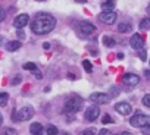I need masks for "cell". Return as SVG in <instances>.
<instances>
[{
    "mask_svg": "<svg viewBox=\"0 0 150 135\" xmlns=\"http://www.w3.org/2000/svg\"><path fill=\"white\" fill-rule=\"evenodd\" d=\"M56 27V19L49 15V13H37L31 22V30L34 34L37 35H44V34H49L53 28Z\"/></svg>",
    "mask_w": 150,
    "mask_h": 135,
    "instance_id": "cell-1",
    "label": "cell"
},
{
    "mask_svg": "<svg viewBox=\"0 0 150 135\" xmlns=\"http://www.w3.org/2000/svg\"><path fill=\"white\" fill-rule=\"evenodd\" d=\"M33 116H34V109L31 106H24L19 110H15L13 112L12 119L16 120V122H25V120H30Z\"/></svg>",
    "mask_w": 150,
    "mask_h": 135,
    "instance_id": "cell-2",
    "label": "cell"
},
{
    "mask_svg": "<svg viewBox=\"0 0 150 135\" xmlns=\"http://www.w3.org/2000/svg\"><path fill=\"white\" fill-rule=\"evenodd\" d=\"M129 123H131V126H134V128H144V126L150 125V116L137 113V115H134V116L129 119Z\"/></svg>",
    "mask_w": 150,
    "mask_h": 135,
    "instance_id": "cell-3",
    "label": "cell"
},
{
    "mask_svg": "<svg viewBox=\"0 0 150 135\" xmlns=\"http://www.w3.org/2000/svg\"><path fill=\"white\" fill-rule=\"evenodd\" d=\"M83 106V100L78 97H72L65 103V112L66 113H77Z\"/></svg>",
    "mask_w": 150,
    "mask_h": 135,
    "instance_id": "cell-4",
    "label": "cell"
},
{
    "mask_svg": "<svg viewBox=\"0 0 150 135\" xmlns=\"http://www.w3.org/2000/svg\"><path fill=\"white\" fill-rule=\"evenodd\" d=\"M99 19H100L103 24L112 25V24L116 22V13H115L113 11H110V12H102V13L99 15Z\"/></svg>",
    "mask_w": 150,
    "mask_h": 135,
    "instance_id": "cell-5",
    "label": "cell"
},
{
    "mask_svg": "<svg viewBox=\"0 0 150 135\" xmlns=\"http://www.w3.org/2000/svg\"><path fill=\"white\" fill-rule=\"evenodd\" d=\"M90 100L96 104H106L109 101V96L105 93H93L90 96Z\"/></svg>",
    "mask_w": 150,
    "mask_h": 135,
    "instance_id": "cell-6",
    "label": "cell"
},
{
    "mask_svg": "<svg viewBox=\"0 0 150 135\" xmlns=\"http://www.w3.org/2000/svg\"><path fill=\"white\" fill-rule=\"evenodd\" d=\"M115 110H116L119 115H122V116H127V115H129V113L132 112V107H131V104H129V103L121 101V103L115 104Z\"/></svg>",
    "mask_w": 150,
    "mask_h": 135,
    "instance_id": "cell-7",
    "label": "cell"
},
{
    "mask_svg": "<svg viewBox=\"0 0 150 135\" xmlns=\"http://www.w3.org/2000/svg\"><path fill=\"white\" fill-rule=\"evenodd\" d=\"M99 115H100V110H99L97 106H90V107L86 110V119H87L88 122H94V120L99 117Z\"/></svg>",
    "mask_w": 150,
    "mask_h": 135,
    "instance_id": "cell-8",
    "label": "cell"
},
{
    "mask_svg": "<svg viewBox=\"0 0 150 135\" xmlns=\"http://www.w3.org/2000/svg\"><path fill=\"white\" fill-rule=\"evenodd\" d=\"M28 22H30V16H28L27 13H22V15H18V16L15 18V21H13V27L18 28V30H21V28H24Z\"/></svg>",
    "mask_w": 150,
    "mask_h": 135,
    "instance_id": "cell-9",
    "label": "cell"
},
{
    "mask_svg": "<svg viewBox=\"0 0 150 135\" xmlns=\"http://www.w3.org/2000/svg\"><path fill=\"white\" fill-rule=\"evenodd\" d=\"M80 31L83 34H86V35H90V34H93L96 31V27L91 22H88V21H83V22H80Z\"/></svg>",
    "mask_w": 150,
    "mask_h": 135,
    "instance_id": "cell-10",
    "label": "cell"
},
{
    "mask_svg": "<svg viewBox=\"0 0 150 135\" xmlns=\"http://www.w3.org/2000/svg\"><path fill=\"white\" fill-rule=\"evenodd\" d=\"M129 44H131L132 49L141 50L143 46H144V40H143V37H141L140 34H134V35L131 37V40H129Z\"/></svg>",
    "mask_w": 150,
    "mask_h": 135,
    "instance_id": "cell-11",
    "label": "cell"
},
{
    "mask_svg": "<svg viewBox=\"0 0 150 135\" xmlns=\"http://www.w3.org/2000/svg\"><path fill=\"white\" fill-rule=\"evenodd\" d=\"M122 81H124L127 85H129V87H135V85L140 82V77H137L135 74H125V75L122 77Z\"/></svg>",
    "mask_w": 150,
    "mask_h": 135,
    "instance_id": "cell-12",
    "label": "cell"
},
{
    "mask_svg": "<svg viewBox=\"0 0 150 135\" xmlns=\"http://www.w3.org/2000/svg\"><path fill=\"white\" fill-rule=\"evenodd\" d=\"M43 131H44V128H43V125L38 123V122H34V123H31V126H30V132H31L33 135H41Z\"/></svg>",
    "mask_w": 150,
    "mask_h": 135,
    "instance_id": "cell-13",
    "label": "cell"
},
{
    "mask_svg": "<svg viewBox=\"0 0 150 135\" xmlns=\"http://www.w3.org/2000/svg\"><path fill=\"white\" fill-rule=\"evenodd\" d=\"M6 49L9 51H16L18 49H21V41H9L6 44Z\"/></svg>",
    "mask_w": 150,
    "mask_h": 135,
    "instance_id": "cell-14",
    "label": "cell"
},
{
    "mask_svg": "<svg viewBox=\"0 0 150 135\" xmlns=\"http://www.w3.org/2000/svg\"><path fill=\"white\" fill-rule=\"evenodd\" d=\"M113 6H115L113 0H106V2H103V5H102V9H103V12H110L113 9Z\"/></svg>",
    "mask_w": 150,
    "mask_h": 135,
    "instance_id": "cell-15",
    "label": "cell"
},
{
    "mask_svg": "<svg viewBox=\"0 0 150 135\" xmlns=\"http://www.w3.org/2000/svg\"><path fill=\"white\" fill-rule=\"evenodd\" d=\"M102 41H103V44H105L106 47H113V46H115V40H113L112 37H109V35H105V37L102 38Z\"/></svg>",
    "mask_w": 150,
    "mask_h": 135,
    "instance_id": "cell-16",
    "label": "cell"
},
{
    "mask_svg": "<svg viewBox=\"0 0 150 135\" xmlns=\"http://www.w3.org/2000/svg\"><path fill=\"white\" fill-rule=\"evenodd\" d=\"M0 135H18V132L13 128H3L0 129Z\"/></svg>",
    "mask_w": 150,
    "mask_h": 135,
    "instance_id": "cell-17",
    "label": "cell"
},
{
    "mask_svg": "<svg viewBox=\"0 0 150 135\" xmlns=\"http://www.w3.org/2000/svg\"><path fill=\"white\" fill-rule=\"evenodd\" d=\"M8 100H9L8 93H0V107H5L8 104Z\"/></svg>",
    "mask_w": 150,
    "mask_h": 135,
    "instance_id": "cell-18",
    "label": "cell"
},
{
    "mask_svg": "<svg viewBox=\"0 0 150 135\" xmlns=\"http://www.w3.org/2000/svg\"><path fill=\"white\" fill-rule=\"evenodd\" d=\"M118 31H119V32H128V31H131V25L122 22V24L118 25Z\"/></svg>",
    "mask_w": 150,
    "mask_h": 135,
    "instance_id": "cell-19",
    "label": "cell"
},
{
    "mask_svg": "<svg viewBox=\"0 0 150 135\" xmlns=\"http://www.w3.org/2000/svg\"><path fill=\"white\" fill-rule=\"evenodd\" d=\"M140 28H141V30H150V18L141 19V22H140Z\"/></svg>",
    "mask_w": 150,
    "mask_h": 135,
    "instance_id": "cell-20",
    "label": "cell"
},
{
    "mask_svg": "<svg viewBox=\"0 0 150 135\" xmlns=\"http://www.w3.org/2000/svg\"><path fill=\"white\" fill-rule=\"evenodd\" d=\"M46 132H47V135H57V128L53 126V125H49L47 129H46Z\"/></svg>",
    "mask_w": 150,
    "mask_h": 135,
    "instance_id": "cell-21",
    "label": "cell"
},
{
    "mask_svg": "<svg viewBox=\"0 0 150 135\" xmlns=\"http://www.w3.org/2000/svg\"><path fill=\"white\" fill-rule=\"evenodd\" d=\"M83 66H84L86 72H88V74H91V72H93V66H91V63H90L88 60H84V62H83Z\"/></svg>",
    "mask_w": 150,
    "mask_h": 135,
    "instance_id": "cell-22",
    "label": "cell"
},
{
    "mask_svg": "<svg viewBox=\"0 0 150 135\" xmlns=\"http://www.w3.org/2000/svg\"><path fill=\"white\" fill-rule=\"evenodd\" d=\"M24 69H27V71H35L37 69V66H35V63H33V62H28V63H25L24 65Z\"/></svg>",
    "mask_w": 150,
    "mask_h": 135,
    "instance_id": "cell-23",
    "label": "cell"
},
{
    "mask_svg": "<svg viewBox=\"0 0 150 135\" xmlns=\"http://www.w3.org/2000/svg\"><path fill=\"white\" fill-rule=\"evenodd\" d=\"M81 135H96V131L93 128H88V129H84L81 132Z\"/></svg>",
    "mask_w": 150,
    "mask_h": 135,
    "instance_id": "cell-24",
    "label": "cell"
},
{
    "mask_svg": "<svg viewBox=\"0 0 150 135\" xmlns=\"http://www.w3.org/2000/svg\"><path fill=\"white\" fill-rule=\"evenodd\" d=\"M143 104L147 106V107H150V94H146V96L143 97Z\"/></svg>",
    "mask_w": 150,
    "mask_h": 135,
    "instance_id": "cell-25",
    "label": "cell"
},
{
    "mask_svg": "<svg viewBox=\"0 0 150 135\" xmlns=\"http://www.w3.org/2000/svg\"><path fill=\"white\" fill-rule=\"evenodd\" d=\"M102 122H103V123H113V120H112V117H110L109 115H105L103 119H102Z\"/></svg>",
    "mask_w": 150,
    "mask_h": 135,
    "instance_id": "cell-26",
    "label": "cell"
},
{
    "mask_svg": "<svg viewBox=\"0 0 150 135\" xmlns=\"http://www.w3.org/2000/svg\"><path fill=\"white\" fill-rule=\"evenodd\" d=\"M141 132H143V135H150V125L141 128Z\"/></svg>",
    "mask_w": 150,
    "mask_h": 135,
    "instance_id": "cell-27",
    "label": "cell"
},
{
    "mask_svg": "<svg viewBox=\"0 0 150 135\" xmlns=\"http://www.w3.org/2000/svg\"><path fill=\"white\" fill-rule=\"evenodd\" d=\"M99 135H113L109 129H100V132H99Z\"/></svg>",
    "mask_w": 150,
    "mask_h": 135,
    "instance_id": "cell-28",
    "label": "cell"
},
{
    "mask_svg": "<svg viewBox=\"0 0 150 135\" xmlns=\"http://www.w3.org/2000/svg\"><path fill=\"white\" fill-rule=\"evenodd\" d=\"M138 56H140V59H141V60H146V50H143V49H141V50H140V53H138Z\"/></svg>",
    "mask_w": 150,
    "mask_h": 135,
    "instance_id": "cell-29",
    "label": "cell"
},
{
    "mask_svg": "<svg viewBox=\"0 0 150 135\" xmlns=\"http://www.w3.org/2000/svg\"><path fill=\"white\" fill-rule=\"evenodd\" d=\"M34 75H35V78H37V79H41V78H43V75H41V72H40V71H37V69L34 71Z\"/></svg>",
    "mask_w": 150,
    "mask_h": 135,
    "instance_id": "cell-30",
    "label": "cell"
},
{
    "mask_svg": "<svg viewBox=\"0 0 150 135\" xmlns=\"http://www.w3.org/2000/svg\"><path fill=\"white\" fill-rule=\"evenodd\" d=\"M5 19V11L2 9V8H0V22H2Z\"/></svg>",
    "mask_w": 150,
    "mask_h": 135,
    "instance_id": "cell-31",
    "label": "cell"
},
{
    "mask_svg": "<svg viewBox=\"0 0 150 135\" xmlns=\"http://www.w3.org/2000/svg\"><path fill=\"white\" fill-rule=\"evenodd\" d=\"M19 82H21V77H16L12 79V84H19Z\"/></svg>",
    "mask_w": 150,
    "mask_h": 135,
    "instance_id": "cell-32",
    "label": "cell"
},
{
    "mask_svg": "<svg viewBox=\"0 0 150 135\" xmlns=\"http://www.w3.org/2000/svg\"><path fill=\"white\" fill-rule=\"evenodd\" d=\"M118 94H119V91H118V90H115V87H112V96L115 97V96H118Z\"/></svg>",
    "mask_w": 150,
    "mask_h": 135,
    "instance_id": "cell-33",
    "label": "cell"
},
{
    "mask_svg": "<svg viewBox=\"0 0 150 135\" xmlns=\"http://www.w3.org/2000/svg\"><path fill=\"white\" fill-rule=\"evenodd\" d=\"M144 75L147 77V79H150V71H144Z\"/></svg>",
    "mask_w": 150,
    "mask_h": 135,
    "instance_id": "cell-34",
    "label": "cell"
},
{
    "mask_svg": "<svg viewBox=\"0 0 150 135\" xmlns=\"http://www.w3.org/2000/svg\"><path fill=\"white\" fill-rule=\"evenodd\" d=\"M43 47H44V49H49V47H50V44H49V43H44V44H43Z\"/></svg>",
    "mask_w": 150,
    "mask_h": 135,
    "instance_id": "cell-35",
    "label": "cell"
},
{
    "mask_svg": "<svg viewBox=\"0 0 150 135\" xmlns=\"http://www.w3.org/2000/svg\"><path fill=\"white\" fill-rule=\"evenodd\" d=\"M2 123H3V116L0 115V126H2Z\"/></svg>",
    "mask_w": 150,
    "mask_h": 135,
    "instance_id": "cell-36",
    "label": "cell"
},
{
    "mask_svg": "<svg viewBox=\"0 0 150 135\" xmlns=\"http://www.w3.org/2000/svg\"><path fill=\"white\" fill-rule=\"evenodd\" d=\"M146 11H147V13H149V15H150V5H149V6H147V9H146Z\"/></svg>",
    "mask_w": 150,
    "mask_h": 135,
    "instance_id": "cell-37",
    "label": "cell"
},
{
    "mask_svg": "<svg viewBox=\"0 0 150 135\" xmlns=\"http://www.w3.org/2000/svg\"><path fill=\"white\" fill-rule=\"evenodd\" d=\"M62 135H71V134H68V132H63V134H62Z\"/></svg>",
    "mask_w": 150,
    "mask_h": 135,
    "instance_id": "cell-38",
    "label": "cell"
},
{
    "mask_svg": "<svg viewBox=\"0 0 150 135\" xmlns=\"http://www.w3.org/2000/svg\"><path fill=\"white\" fill-rule=\"evenodd\" d=\"M37 2H46V0H37Z\"/></svg>",
    "mask_w": 150,
    "mask_h": 135,
    "instance_id": "cell-39",
    "label": "cell"
}]
</instances>
